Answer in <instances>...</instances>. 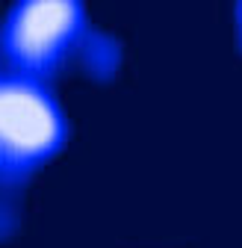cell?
<instances>
[{"mask_svg":"<svg viewBox=\"0 0 242 248\" xmlns=\"http://www.w3.org/2000/svg\"><path fill=\"white\" fill-rule=\"evenodd\" d=\"M65 142V118L33 77L0 74V171L21 174Z\"/></svg>","mask_w":242,"mask_h":248,"instance_id":"6da1fadb","label":"cell"},{"mask_svg":"<svg viewBox=\"0 0 242 248\" xmlns=\"http://www.w3.org/2000/svg\"><path fill=\"white\" fill-rule=\"evenodd\" d=\"M83 33L77 3H21L3 30V53L21 77H42L62 62Z\"/></svg>","mask_w":242,"mask_h":248,"instance_id":"7a4b0ae2","label":"cell"}]
</instances>
